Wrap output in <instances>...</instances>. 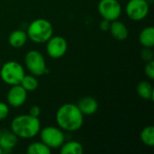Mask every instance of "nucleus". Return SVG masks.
<instances>
[{
  "instance_id": "1",
  "label": "nucleus",
  "mask_w": 154,
  "mask_h": 154,
  "mask_svg": "<svg viewBox=\"0 0 154 154\" xmlns=\"http://www.w3.org/2000/svg\"><path fill=\"white\" fill-rule=\"evenodd\" d=\"M56 123L63 131L75 132L82 127L84 123V116L77 105L67 103L62 105L57 110Z\"/></svg>"
},
{
  "instance_id": "2",
  "label": "nucleus",
  "mask_w": 154,
  "mask_h": 154,
  "mask_svg": "<svg viewBox=\"0 0 154 154\" xmlns=\"http://www.w3.org/2000/svg\"><path fill=\"white\" fill-rule=\"evenodd\" d=\"M41 123L38 117L31 115H21L15 116L11 122V131L18 137L31 139L39 134Z\"/></svg>"
},
{
  "instance_id": "3",
  "label": "nucleus",
  "mask_w": 154,
  "mask_h": 154,
  "mask_svg": "<svg viewBox=\"0 0 154 154\" xmlns=\"http://www.w3.org/2000/svg\"><path fill=\"white\" fill-rule=\"evenodd\" d=\"M26 33L33 42L44 43L53 35V26L46 19H35L29 24Z\"/></svg>"
},
{
  "instance_id": "4",
  "label": "nucleus",
  "mask_w": 154,
  "mask_h": 154,
  "mask_svg": "<svg viewBox=\"0 0 154 154\" xmlns=\"http://www.w3.org/2000/svg\"><path fill=\"white\" fill-rule=\"evenodd\" d=\"M24 75L25 73L23 67L19 62L14 60L5 62L0 69L1 79L9 86L20 84Z\"/></svg>"
},
{
  "instance_id": "5",
  "label": "nucleus",
  "mask_w": 154,
  "mask_h": 154,
  "mask_svg": "<svg viewBox=\"0 0 154 154\" xmlns=\"http://www.w3.org/2000/svg\"><path fill=\"white\" fill-rule=\"evenodd\" d=\"M24 63L30 73L35 77H41L47 72L46 62L43 55L36 51H29L24 56Z\"/></svg>"
},
{
  "instance_id": "6",
  "label": "nucleus",
  "mask_w": 154,
  "mask_h": 154,
  "mask_svg": "<svg viewBox=\"0 0 154 154\" xmlns=\"http://www.w3.org/2000/svg\"><path fill=\"white\" fill-rule=\"evenodd\" d=\"M39 134L41 141L50 149H58L65 142V134L60 127L46 126L40 130Z\"/></svg>"
},
{
  "instance_id": "7",
  "label": "nucleus",
  "mask_w": 154,
  "mask_h": 154,
  "mask_svg": "<svg viewBox=\"0 0 154 154\" xmlns=\"http://www.w3.org/2000/svg\"><path fill=\"white\" fill-rule=\"evenodd\" d=\"M150 11L149 4L146 0H129L125 12L127 16L134 21H141L147 17Z\"/></svg>"
},
{
  "instance_id": "8",
  "label": "nucleus",
  "mask_w": 154,
  "mask_h": 154,
  "mask_svg": "<svg viewBox=\"0 0 154 154\" xmlns=\"http://www.w3.org/2000/svg\"><path fill=\"white\" fill-rule=\"evenodd\" d=\"M98 12L103 19L113 22L117 20L122 14V6L118 0H100Z\"/></svg>"
},
{
  "instance_id": "9",
  "label": "nucleus",
  "mask_w": 154,
  "mask_h": 154,
  "mask_svg": "<svg viewBox=\"0 0 154 154\" xmlns=\"http://www.w3.org/2000/svg\"><path fill=\"white\" fill-rule=\"evenodd\" d=\"M46 51L52 59H60L65 55L68 50V42L62 36H51L46 42Z\"/></svg>"
},
{
  "instance_id": "10",
  "label": "nucleus",
  "mask_w": 154,
  "mask_h": 154,
  "mask_svg": "<svg viewBox=\"0 0 154 154\" xmlns=\"http://www.w3.org/2000/svg\"><path fill=\"white\" fill-rule=\"evenodd\" d=\"M11 87L6 95L7 104L13 107H20L27 99V91L20 84Z\"/></svg>"
},
{
  "instance_id": "11",
  "label": "nucleus",
  "mask_w": 154,
  "mask_h": 154,
  "mask_svg": "<svg viewBox=\"0 0 154 154\" xmlns=\"http://www.w3.org/2000/svg\"><path fill=\"white\" fill-rule=\"evenodd\" d=\"M77 106L83 114V116H91L97 111L98 103L97 99L92 97H85L79 101Z\"/></svg>"
},
{
  "instance_id": "12",
  "label": "nucleus",
  "mask_w": 154,
  "mask_h": 154,
  "mask_svg": "<svg viewBox=\"0 0 154 154\" xmlns=\"http://www.w3.org/2000/svg\"><path fill=\"white\" fill-rule=\"evenodd\" d=\"M18 137L9 130H5L0 135V147L3 152H7L13 150L17 144Z\"/></svg>"
},
{
  "instance_id": "13",
  "label": "nucleus",
  "mask_w": 154,
  "mask_h": 154,
  "mask_svg": "<svg viewBox=\"0 0 154 154\" xmlns=\"http://www.w3.org/2000/svg\"><path fill=\"white\" fill-rule=\"evenodd\" d=\"M109 32L112 36L117 41H125L128 37V29L125 24L118 20H115L111 22Z\"/></svg>"
},
{
  "instance_id": "14",
  "label": "nucleus",
  "mask_w": 154,
  "mask_h": 154,
  "mask_svg": "<svg viewBox=\"0 0 154 154\" xmlns=\"http://www.w3.org/2000/svg\"><path fill=\"white\" fill-rule=\"evenodd\" d=\"M27 33L23 30H15L12 32L8 37L9 44L14 48H21L27 42Z\"/></svg>"
},
{
  "instance_id": "15",
  "label": "nucleus",
  "mask_w": 154,
  "mask_h": 154,
  "mask_svg": "<svg viewBox=\"0 0 154 154\" xmlns=\"http://www.w3.org/2000/svg\"><path fill=\"white\" fill-rule=\"evenodd\" d=\"M139 42L144 48H152L154 45V28L145 27L139 35Z\"/></svg>"
},
{
  "instance_id": "16",
  "label": "nucleus",
  "mask_w": 154,
  "mask_h": 154,
  "mask_svg": "<svg viewBox=\"0 0 154 154\" xmlns=\"http://www.w3.org/2000/svg\"><path fill=\"white\" fill-rule=\"evenodd\" d=\"M136 91H137L138 95L143 99H145V100H152L153 99V88H152V84L146 80H143L138 83Z\"/></svg>"
},
{
  "instance_id": "17",
  "label": "nucleus",
  "mask_w": 154,
  "mask_h": 154,
  "mask_svg": "<svg viewBox=\"0 0 154 154\" xmlns=\"http://www.w3.org/2000/svg\"><path fill=\"white\" fill-rule=\"evenodd\" d=\"M60 152L61 154H81L83 153V146L80 143L76 141L64 142L60 147Z\"/></svg>"
},
{
  "instance_id": "18",
  "label": "nucleus",
  "mask_w": 154,
  "mask_h": 154,
  "mask_svg": "<svg viewBox=\"0 0 154 154\" xmlns=\"http://www.w3.org/2000/svg\"><path fill=\"white\" fill-rule=\"evenodd\" d=\"M20 85L27 91H34L38 88L39 87V82L36 79L35 76L33 75H24L23 79L21 80Z\"/></svg>"
},
{
  "instance_id": "19",
  "label": "nucleus",
  "mask_w": 154,
  "mask_h": 154,
  "mask_svg": "<svg viewBox=\"0 0 154 154\" xmlns=\"http://www.w3.org/2000/svg\"><path fill=\"white\" fill-rule=\"evenodd\" d=\"M51 152V149H50L42 141L32 143L27 147V153L29 154H50Z\"/></svg>"
},
{
  "instance_id": "20",
  "label": "nucleus",
  "mask_w": 154,
  "mask_h": 154,
  "mask_svg": "<svg viewBox=\"0 0 154 154\" xmlns=\"http://www.w3.org/2000/svg\"><path fill=\"white\" fill-rule=\"evenodd\" d=\"M141 140L142 142L149 146V147H152L154 145V127L152 125H149L146 126L143 129V131L141 132L140 134Z\"/></svg>"
},
{
  "instance_id": "21",
  "label": "nucleus",
  "mask_w": 154,
  "mask_h": 154,
  "mask_svg": "<svg viewBox=\"0 0 154 154\" xmlns=\"http://www.w3.org/2000/svg\"><path fill=\"white\" fill-rule=\"evenodd\" d=\"M144 72L145 75L150 79H154V60H152L150 61L146 62L145 68H144Z\"/></svg>"
},
{
  "instance_id": "22",
  "label": "nucleus",
  "mask_w": 154,
  "mask_h": 154,
  "mask_svg": "<svg viewBox=\"0 0 154 154\" xmlns=\"http://www.w3.org/2000/svg\"><path fill=\"white\" fill-rule=\"evenodd\" d=\"M9 115L8 105L3 102H0V121L5 119Z\"/></svg>"
},
{
  "instance_id": "23",
  "label": "nucleus",
  "mask_w": 154,
  "mask_h": 154,
  "mask_svg": "<svg viewBox=\"0 0 154 154\" xmlns=\"http://www.w3.org/2000/svg\"><path fill=\"white\" fill-rule=\"evenodd\" d=\"M142 57L146 62L153 60V54L151 51V48H144V50H143L142 51Z\"/></svg>"
},
{
  "instance_id": "24",
  "label": "nucleus",
  "mask_w": 154,
  "mask_h": 154,
  "mask_svg": "<svg viewBox=\"0 0 154 154\" xmlns=\"http://www.w3.org/2000/svg\"><path fill=\"white\" fill-rule=\"evenodd\" d=\"M40 114H41V108L38 106H32L29 110V115H31L32 116L39 117Z\"/></svg>"
},
{
  "instance_id": "25",
  "label": "nucleus",
  "mask_w": 154,
  "mask_h": 154,
  "mask_svg": "<svg viewBox=\"0 0 154 154\" xmlns=\"http://www.w3.org/2000/svg\"><path fill=\"white\" fill-rule=\"evenodd\" d=\"M110 24H111V22L108 21V20H106V19H103V21L100 23V30L103 31V32H106V31H109V28H110Z\"/></svg>"
},
{
  "instance_id": "26",
  "label": "nucleus",
  "mask_w": 154,
  "mask_h": 154,
  "mask_svg": "<svg viewBox=\"0 0 154 154\" xmlns=\"http://www.w3.org/2000/svg\"><path fill=\"white\" fill-rule=\"evenodd\" d=\"M3 152H3V150H2V149H1V147H0V154H1V153H3Z\"/></svg>"
},
{
  "instance_id": "27",
  "label": "nucleus",
  "mask_w": 154,
  "mask_h": 154,
  "mask_svg": "<svg viewBox=\"0 0 154 154\" xmlns=\"http://www.w3.org/2000/svg\"><path fill=\"white\" fill-rule=\"evenodd\" d=\"M1 133H2V131H1V130H0V135H1Z\"/></svg>"
}]
</instances>
